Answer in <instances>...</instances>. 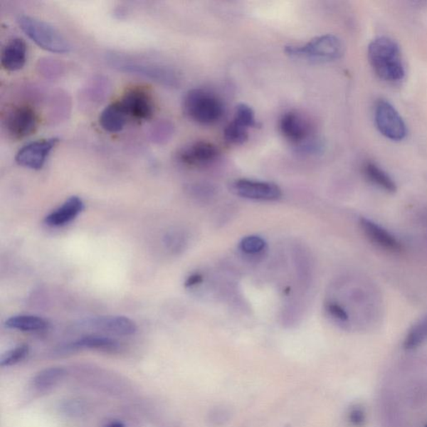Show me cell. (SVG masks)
Returning a JSON list of instances; mask_svg holds the SVG:
<instances>
[{"label":"cell","mask_w":427,"mask_h":427,"mask_svg":"<svg viewBox=\"0 0 427 427\" xmlns=\"http://www.w3.org/2000/svg\"><path fill=\"white\" fill-rule=\"evenodd\" d=\"M368 57L376 75L389 83H397L406 75L399 46L388 37L375 38L368 47Z\"/></svg>","instance_id":"cell-1"},{"label":"cell","mask_w":427,"mask_h":427,"mask_svg":"<svg viewBox=\"0 0 427 427\" xmlns=\"http://www.w3.org/2000/svg\"><path fill=\"white\" fill-rule=\"evenodd\" d=\"M183 108L189 118L205 125L218 122L225 112L224 104L219 97L204 89L189 91L184 96Z\"/></svg>","instance_id":"cell-2"},{"label":"cell","mask_w":427,"mask_h":427,"mask_svg":"<svg viewBox=\"0 0 427 427\" xmlns=\"http://www.w3.org/2000/svg\"><path fill=\"white\" fill-rule=\"evenodd\" d=\"M109 61L110 65L119 71L142 76L164 86L176 88L181 84L178 73L167 66L116 56H111Z\"/></svg>","instance_id":"cell-3"},{"label":"cell","mask_w":427,"mask_h":427,"mask_svg":"<svg viewBox=\"0 0 427 427\" xmlns=\"http://www.w3.org/2000/svg\"><path fill=\"white\" fill-rule=\"evenodd\" d=\"M286 55L315 62L338 60L343 53V45L338 37L325 35L313 38L304 46H285Z\"/></svg>","instance_id":"cell-4"},{"label":"cell","mask_w":427,"mask_h":427,"mask_svg":"<svg viewBox=\"0 0 427 427\" xmlns=\"http://www.w3.org/2000/svg\"><path fill=\"white\" fill-rule=\"evenodd\" d=\"M18 21L23 32L43 50L57 53L70 51L69 43L50 24L30 16L19 17Z\"/></svg>","instance_id":"cell-5"},{"label":"cell","mask_w":427,"mask_h":427,"mask_svg":"<svg viewBox=\"0 0 427 427\" xmlns=\"http://www.w3.org/2000/svg\"><path fill=\"white\" fill-rule=\"evenodd\" d=\"M375 121L377 129L387 139L400 142L406 138L407 130L404 120L389 102L385 100L376 102Z\"/></svg>","instance_id":"cell-6"},{"label":"cell","mask_w":427,"mask_h":427,"mask_svg":"<svg viewBox=\"0 0 427 427\" xmlns=\"http://www.w3.org/2000/svg\"><path fill=\"white\" fill-rule=\"evenodd\" d=\"M231 188L238 196L254 201H276L283 195L278 184L255 179H236L232 182Z\"/></svg>","instance_id":"cell-7"},{"label":"cell","mask_w":427,"mask_h":427,"mask_svg":"<svg viewBox=\"0 0 427 427\" xmlns=\"http://www.w3.org/2000/svg\"><path fill=\"white\" fill-rule=\"evenodd\" d=\"M37 120L36 111L31 107L16 106L9 110L6 115L4 127L12 138L23 139L35 132Z\"/></svg>","instance_id":"cell-8"},{"label":"cell","mask_w":427,"mask_h":427,"mask_svg":"<svg viewBox=\"0 0 427 427\" xmlns=\"http://www.w3.org/2000/svg\"><path fill=\"white\" fill-rule=\"evenodd\" d=\"M59 142L58 138L37 140L19 150L16 160L19 166L31 169H41L46 162L48 155Z\"/></svg>","instance_id":"cell-9"},{"label":"cell","mask_w":427,"mask_h":427,"mask_svg":"<svg viewBox=\"0 0 427 427\" xmlns=\"http://www.w3.org/2000/svg\"><path fill=\"white\" fill-rule=\"evenodd\" d=\"M79 326L122 337L131 336L137 331V324L123 315H105V317L87 318L82 320Z\"/></svg>","instance_id":"cell-10"},{"label":"cell","mask_w":427,"mask_h":427,"mask_svg":"<svg viewBox=\"0 0 427 427\" xmlns=\"http://www.w3.org/2000/svg\"><path fill=\"white\" fill-rule=\"evenodd\" d=\"M219 149L215 144L207 142H196L183 147L177 154V159L184 166L206 167L219 157Z\"/></svg>","instance_id":"cell-11"},{"label":"cell","mask_w":427,"mask_h":427,"mask_svg":"<svg viewBox=\"0 0 427 427\" xmlns=\"http://www.w3.org/2000/svg\"><path fill=\"white\" fill-rule=\"evenodd\" d=\"M280 130L295 148L314 137L308 121L302 115L292 111L281 116Z\"/></svg>","instance_id":"cell-12"},{"label":"cell","mask_w":427,"mask_h":427,"mask_svg":"<svg viewBox=\"0 0 427 427\" xmlns=\"http://www.w3.org/2000/svg\"><path fill=\"white\" fill-rule=\"evenodd\" d=\"M126 113L137 120H149L154 111L152 97L142 88L129 90L120 100Z\"/></svg>","instance_id":"cell-13"},{"label":"cell","mask_w":427,"mask_h":427,"mask_svg":"<svg viewBox=\"0 0 427 427\" xmlns=\"http://www.w3.org/2000/svg\"><path fill=\"white\" fill-rule=\"evenodd\" d=\"M360 226L364 234L373 244L388 251H400L401 245L389 231L367 218H362Z\"/></svg>","instance_id":"cell-14"},{"label":"cell","mask_w":427,"mask_h":427,"mask_svg":"<svg viewBox=\"0 0 427 427\" xmlns=\"http://www.w3.org/2000/svg\"><path fill=\"white\" fill-rule=\"evenodd\" d=\"M27 46L22 38H14L4 46L1 53V65L8 71L21 70L26 65Z\"/></svg>","instance_id":"cell-15"},{"label":"cell","mask_w":427,"mask_h":427,"mask_svg":"<svg viewBox=\"0 0 427 427\" xmlns=\"http://www.w3.org/2000/svg\"><path fill=\"white\" fill-rule=\"evenodd\" d=\"M84 207V202L79 196H71L60 207L48 215L45 223L52 227L65 226L75 220L83 211Z\"/></svg>","instance_id":"cell-16"},{"label":"cell","mask_w":427,"mask_h":427,"mask_svg":"<svg viewBox=\"0 0 427 427\" xmlns=\"http://www.w3.org/2000/svg\"><path fill=\"white\" fill-rule=\"evenodd\" d=\"M127 116L120 102H115L102 111L100 125L107 132L119 133L125 128Z\"/></svg>","instance_id":"cell-17"},{"label":"cell","mask_w":427,"mask_h":427,"mask_svg":"<svg viewBox=\"0 0 427 427\" xmlns=\"http://www.w3.org/2000/svg\"><path fill=\"white\" fill-rule=\"evenodd\" d=\"M119 347L115 339L100 336H89L78 339L68 344L65 350L68 352L82 350V349H95V350L114 351Z\"/></svg>","instance_id":"cell-18"},{"label":"cell","mask_w":427,"mask_h":427,"mask_svg":"<svg viewBox=\"0 0 427 427\" xmlns=\"http://www.w3.org/2000/svg\"><path fill=\"white\" fill-rule=\"evenodd\" d=\"M364 176L374 186L388 193L396 191V184L391 177L375 163L367 162L363 167Z\"/></svg>","instance_id":"cell-19"},{"label":"cell","mask_w":427,"mask_h":427,"mask_svg":"<svg viewBox=\"0 0 427 427\" xmlns=\"http://www.w3.org/2000/svg\"><path fill=\"white\" fill-rule=\"evenodd\" d=\"M6 326L9 329L18 330V331L37 332L45 330L48 323L46 320L37 315H21L8 319Z\"/></svg>","instance_id":"cell-20"},{"label":"cell","mask_w":427,"mask_h":427,"mask_svg":"<svg viewBox=\"0 0 427 427\" xmlns=\"http://www.w3.org/2000/svg\"><path fill=\"white\" fill-rule=\"evenodd\" d=\"M110 91L111 85L108 79L103 76H96L84 90V95L85 98L92 103H100L108 98Z\"/></svg>","instance_id":"cell-21"},{"label":"cell","mask_w":427,"mask_h":427,"mask_svg":"<svg viewBox=\"0 0 427 427\" xmlns=\"http://www.w3.org/2000/svg\"><path fill=\"white\" fill-rule=\"evenodd\" d=\"M66 375L64 368L50 367L37 373L33 377V384L37 389L46 390L55 386Z\"/></svg>","instance_id":"cell-22"},{"label":"cell","mask_w":427,"mask_h":427,"mask_svg":"<svg viewBox=\"0 0 427 427\" xmlns=\"http://www.w3.org/2000/svg\"><path fill=\"white\" fill-rule=\"evenodd\" d=\"M427 342V315L412 327L404 339L406 350H413Z\"/></svg>","instance_id":"cell-23"},{"label":"cell","mask_w":427,"mask_h":427,"mask_svg":"<svg viewBox=\"0 0 427 427\" xmlns=\"http://www.w3.org/2000/svg\"><path fill=\"white\" fill-rule=\"evenodd\" d=\"M174 132V126L167 120H158L149 130V138L154 144H164L169 142Z\"/></svg>","instance_id":"cell-24"},{"label":"cell","mask_w":427,"mask_h":427,"mask_svg":"<svg viewBox=\"0 0 427 427\" xmlns=\"http://www.w3.org/2000/svg\"><path fill=\"white\" fill-rule=\"evenodd\" d=\"M248 129L237 124L236 121L228 124L224 130V137L226 142L231 144H242L249 138Z\"/></svg>","instance_id":"cell-25"},{"label":"cell","mask_w":427,"mask_h":427,"mask_svg":"<svg viewBox=\"0 0 427 427\" xmlns=\"http://www.w3.org/2000/svg\"><path fill=\"white\" fill-rule=\"evenodd\" d=\"M37 70L42 76L50 80L57 79L64 72V68L60 62L50 59V58L40 60L38 63Z\"/></svg>","instance_id":"cell-26"},{"label":"cell","mask_w":427,"mask_h":427,"mask_svg":"<svg viewBox=\"0 0 427 427\" xmlns=\"http://www.w3.org/2000/svg\"><path fill=\"white\" fill-rule=\"evenodd\" d=\"M266 242L258 236H246L239 243V249L246 255H256L263 251Z\"/></svg>","instance_id":"cell-27"},{"label":"cell","mask_w":427,"mask_h":427,"mask_svg":"<svg viewBox=\"0 0 427 427\" xmlns=\"http://www.w3.org/2000/svg\"><path fill=\"white\" fill-rule=\"evenodd\" d=\"M233 120L246 129L255 127L257 125L254 110L246 104H241L236 107L235 118Z\"/></svg>","instance_id":"cell-28"},{"label":"cell","mask_w":427,"mask_h":427,"mask_svg":"<svg viewBox=\"0 0 427 427\" xmlns=\"http://www.w3.org/2000/svg\"><path fill=\"white\" fill-rule=\"evenodd\" d=\"M28 347L27 344H21L12 350L7 352L0 359V366L2 367H11L16 365L26 358L28 354Z\"/></svg>","instance_id":"cell-29"},{"label":"cell","mask_w":427,"mask_h":427,"mask_svg":"<svg viewBox=\"0 0 427 427\" xmlns=\"http://www.w3.org/2000/svg\"><path fill=\"white\" fill-rule=\"evenodd\" d=\"M164 244L172 253H179L186 245V236L179 231H169L164 237Z\"/></svg>","instance_id":"cell-30"},{"label":"cell","mask_w":427,"mask_h":427,"mask_svg":"<svg viewBox=\"0 0 427 427\" xmlns=\"http://www.w3.org/2000/svg\"><path fill=\"white\" fill-rule=\"evenodd\" d=\"M326 310L330 317L336 320L337 322L342 324L349 322V314L347 310L344 309L342 305L337 302H331L326 305Z\"/></svg>","instance_id":"cell-31"},{"label":"cell","mask_w":427,"mask_h":427,"mask_svg":"<svg viewBox=\"0 0 427 427\" xmlns=\"http://www.w3.org/2000/svg\"><path fill=\"white\" fill-rule=\"evenodd\" d=\"M190 192L199 199H211L216 194V189L210 184L198 183L190 186Z\"/></svg>","instance_id":"cell-32"},{"label":"cell","mask_w":427,"mask_h":427,"mask_svg":"<svg viewBox=\"0 0 427 427\" xmlns=\"http://www.w3.org/2000/svg\"><path fill=\"white\" fill-rule=\"evenodd\" d=\"M366 412L360 406L354 407L349 415V419L353 426L361 427L366 422Z\"/></svg>","instance_id":"cell-33"},{"label":"cell","mask_w":427,"mask_h":427,"mask_svg":"<svg viewBox=\"0 0 427 427\" xmlns=\"http://www.w3.org/2000/svg\"><path fill=\"white\" fill-rule=\"evenodd\" d=\"M202 275L200 274H194L189 276L186 281V288H191V286L196 285L202 283Z\"/></svg>","instance_id":"cell-34"},{"label":"cell","mask_w":427,"mask_h":427,"mask_svg":"<svg viewBox=\"0 0 427 427\" xmlns=\"http://www.w3.org/2000/svg\"><path fill=\"white\" fill-rule=\"evenodd\" d=\"M107 427H125L123 423H121V422L120 421H115L113 422V423H111L110 425H109Z\"/></svg>","instance_id":"cell-35"},{"label":"cell","mask_w":427,"mask_h":427,"mask_svg":"<svg viewBox=\"0 0 427 427\" xmlns=\"http://www.w3.org/2000/svg\"><path fill=\"white\" fill-rule=\"evenodd\" d=\"M426 427H427V426Z\"/></svg>","instance_id":"cell-36"}]
</instances>
